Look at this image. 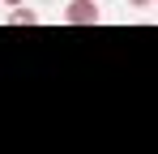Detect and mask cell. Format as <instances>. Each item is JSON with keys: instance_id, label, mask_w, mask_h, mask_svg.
<instances>
[{"instance_id": "obj_1", "label": "cell", "mask_w": 158, "mask_h": 154, "mask_svg": "<svg viewBox=\"0 0 158 154\" xmlns=\"http://www.w3.org/2000/svg\"><path fill=\"white\" fill-rule=\"evenodd\" d=\"M64 22L69 26H98L103 9H98V0H69L64 4Z\"/></svg>"}, {"instance_id": "obj_2", "label": "cell", "mask_w": 158, "mask_h": 154, "mask_svg": "<svg viewBox=\"0 0 158 154\" xmlns=\"http://www.w3.org/2000/svg\"><path fill=\"white\" fill-rule=\"evenodd\" d=\"M9 26H39V13H34V9H22V4H17V9L9 13Z\"/></svg>"}, {"instance_id": "obj_3", "label": "cell", "mask_w": 158, "mask_h": 154, "mask_svg": "<svg viewBox=\"0 0 158 154\" xmlns=\"http://www.w3.org/2000/svg\"><path fill=\"white\" fill-rule=\"evenodd\" d=\"M132 9H150V4H154V0H128Z\"/></svg>"}, {"instance_id": "obj_4", "label": "cell", "mask_w": 158, "mask_h": 154, "mask_svg": "<svg viewBox=\"0 0 158 154\" xmlns=\"http://www.w3.org/2000/svg\"><path fill=\"white\" fill-rule=\"evenodd\" d=\"M0 4H13V9H17V4H26V0H0Z\"/></svg>"}, {"instance_id": "obj_5", "label": "cell", "mask_w": 158, "mask_h": 154, "mask_svg": "<svg viewBox=\"0 0 158 154\" xmlns=\"http://www.w3.org/2000/svg\"><path fill=\"white\" fill-rule=\"evenodd\" d=\"M154 9H158V0H154Z\"/></svg>"}]
</instances>
